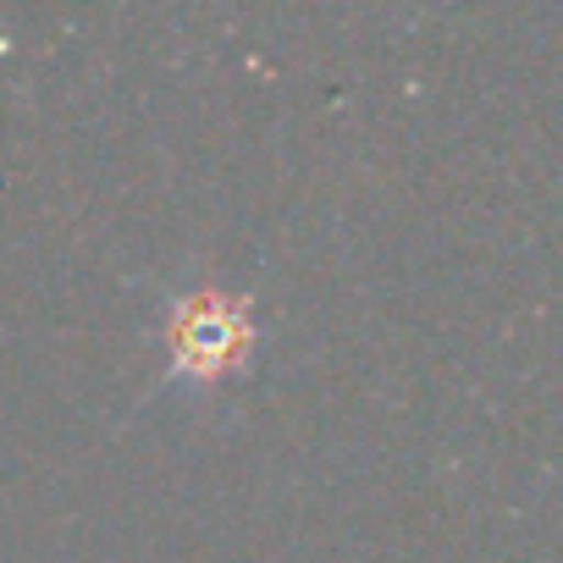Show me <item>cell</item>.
I'll list each match as a JSON object with an SVG mask.
<instances>
[{"label":"cell","mask_w":563,"mask_h":563,"mask_svg":"<svg viewBox=\"0 0 563 563\" xmlns=\"http://www.w3.org/2000/svg\"><path fill=\"white\" fill-rule=\"evenodd\" d=\"M254 354V305L243 294L199 288L166 316V365L194 382H221Z\"/></svg>","instance_id":"cell-1"}]
</instances>
